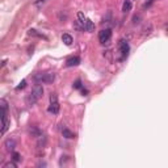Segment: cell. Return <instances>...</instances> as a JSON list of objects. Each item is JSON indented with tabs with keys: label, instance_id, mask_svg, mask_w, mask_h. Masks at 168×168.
<instances>
[{
	"label": "cell",
	"instance_id": "cell-1",
	"mask_svg": "<svg viewBox=\"0 0 168 168\" xmlns=\"http://www.w3.org/2000/svg\"><path fill=\"white\" fill-rule=\"evenodd\" d=\"M42 95H43V88H42V85H40V84H37V85H36L34 88L32 89L30 95L28 96V99H26L28 105H33V104H36V103H37L38 100H40L41 97H42Z\"/></svg>",
	"mask_w": 168,
	"mask_h": 168
},
{
	"label": "cell",
	"instance_id": "cell-2",
	"mask_svg": "<svg viewBox=\"0 0 168 168\" xmlns=\"http://www.w3.org/2000/svg\"><path fill=\"white\" fill-rule=\"evenodd\" d=\"M36 82L38 83H46V84H50L54 82L55 79V74L54 72H47V74H37L34 76Z\"/></svg>",
	"mask_w": 168,
	"mask_h": 168
},
{
	"label": "cell",
	"instance_id": "cell-3",
	"mask_svg": "<svg viewBox=\"0 0 168 168\" xmlns=\"http://www.w3.org/2000/svg\"><path fill=\"white\" fill-rule=\"evenodd\" d=\"M49 112L53 114H58V112H59V103H58V97L55 93H51V96H50Z\"/></svg>",
	"mask_w": 168,
	"mask_h": 168
},
{
	"label": "cell",
	"instance_id": "cell-4",
	"mask_svg": "<svg viewBox=\"0 0 168 168\" xmlns=\"http://www.w3.org/2000/svg\"><path fill=\"white\" fill-rule=\"evenodd\" d=\"M110 37H112V30L110 29H104L99 33V41L100 43H108L110 41Z\"/></svg>",
	"mask_w": 168,
	"mask_h": 168
},
{
	"label": "cell",
	"instance_id": "cell-5",
	"mask_svg": "<svg viewBox=\"0 0 168 168\" xmlns=\"http://www.w3.org/2000/svg\"><path fill=\"white\" fill-rule=\"evenodd\" d=\"M120 53H121V55H122V59L124 58H126L129 55V51H130V47H129V43L126 42L125 40H121L120 41Z\"/></svg>",
	"mask_w": 168,
	"mask_h": 168
},
{
	"label": "cell",
	"instance_id": "cell-6",
	"mask_svg": "<svg viewBox=\"0 0 168 168\" xmlns=\"http://www.w3.org/2000/svg\"><path fill=\"white\" fill-rule=\"evenodd\" d=\"M7 110H8V103H7V100L1 99V100H0V120H3L5 117Z\"/></svg>",
	"mask_w": 168,
	"mask_h": 168
},
{
	"label": "cell",
	"instance_id": "cell-7",
	"mask_svg": "<svg viewBox=\"0 0 168 168\" xmlns=\"http://www.w3.org/2000/svg\"><path fill=\"white\" fill-rule=\"evenodd\" d=\"M80 63V58L79 57H71L66 61V66L67 67H74V66H78Z\"/></svg>",
	"mask_w": 168,
	"mask_h": 168
},
{
	"label": "cell",
	"instance_id": "cell-8",
	"mask_svg": "<svg viewBox=\"0 0 168 168\" xmlns=\"http://www.w3.org/2000/svg\"><path fill=\"white\" fill-rule=\"evenodd\" d=\"M62 42L66 45V46H70V45H72L74 40H72V37L68 34V33H64V34L62 36Z\"/></svg>",
	"mask_w": 168,
	"mask_h": 168
},
{
	"label": "cell",
	"instance_id": "cell-9",
	"mask_svg": "<svg viewBox=\"0 0 168 168\" xmlns=\"http://www.w3.org/2000/svg\"><path fill=\"white\" fill-rule=\"evenodd\" d=\"M84 29H85L87 32H89V33L95 32V24H93V22H92L91 20H88V19H87V20H85V24H84Z\"/></svg>",
	"mask_w": 168,
	"mask_h": 168
},
{
	"label": "cell",
	"instance_id": "cell-10",
	"mask_svg": "<svg viewBox=\"0 0 168 168\" xmlns=\"http://www.w3.org/2000/svg\"><path fill=\"white\" fill-rule=\"evenodd\" d=\"M131 11V1L130 0H125L124 4H122V12L124 13H127Z\"/></svg>",
	"mask_w": 168,
	"mask_h": 168
},
{
	"label": "cell",
	"instance_id": "cell-11",
	"mask_svg": "<svg viewBox=\"0 0 168 168\" xmlns=\"http://www.w3.org/2000/svg\"><path fill=\"white\" fill-rule=\"evenodd\" d=\"M5 147H7V150H8V151H12L13 148L16 147V142H15V139H7V141H5Z\"/></svg>",
	"mask_w": 168,
	"mask_h": 168
},
{
	"label": "cell",
	"instance_id": "cell-12",
	"mask_svg": "<svg viewBox=\"0 0 168 168\" xmlns=\"http://www.w3.org/2000/svg\"><path fill=\"white\" fill-rule=\"evenodd\" d=\"M8 126H9V121L7 120V117H4V118H3V127H1V130H0V137L8 130Z\"/></svg>",
	"mask_w": 168,
	"mask_h": 168
},
{
	"label": "cell",
	"instance_id": "cell-13",
	"mask_svg": "<svg viewBox=\"0 0 168 168\" xmlns=\"http://www.w3.org/2000/svg\"><path fill=\"white\" fill-rule=\"evenodd\" d=\"M62 134H63L64 138H67V139H72V138H75V134L72 133V131H70L68 129H66V127H64L63 130H62Z\"/></svg>",
	"mask_w": 168,
	"mask_h": 168
},
{
	"label": "cell",
	"instance_id": "cell-14",
	"mask_svg": "<svg viewBox=\"0 0 168 168\" xmlns=\"http://www.w3.org/2000/svg\"><path fill=\"white\" fill-rule=\"evenodd\" d=\"M78 19H79V22H80V24H82V26L84 28V24H85V20H87V19L84 17V15H83L82 12H79V13H78Z\"/></svg>",
	"mask_w": 168,
	"mask_h": 168
},
{
	"label": "cell",
	"instance_id": "cell-15",
	"mask_svg": "<svg viewBox=\"0 0 168 168\" xmlns=\"http://www.w3.org/2000/svg\"><path fill=\"white\" fill-rule=\"evenodd\" d=\"M28 34H29V36H36V37H43V36H42V34H40V33H38V32H37V30H36V29H30V30H29V33H28Z\"/></svg>",
	"mask_w": 168,
	"mask_h": 168
},
{
	"label": "cell",
	"instance_id": "cell-16",
	"mask_svg": "<svg viewBox=\"0 0 168 168\" xmlns=\"http://www.w3.org/2000/svg\"><path fill=\"white\" fill-rule=\"evenodd\" d=\"M25 87H26V80H22V82L19 84L17 87H16V89H17V91H20V89H24Z\"/></svg>",
	"mask_w": 168,
	"mask_h": 168
},
{
	"label": "cell",
	"instance_id": "cell-17",
	"mask_svg": "<svg viewBox=\"0 0 168 168\" xmlns=\"http://www.w3.org/2000/svg\"><path fill=\"white\" fill-rule=\"evenodd\" d=\"M155 1H156V0H146V1H145V4H143V8H148L151 4H154Z\"/></svg>",
	"mask_w": 168,
	"mask_h": 168
},
{
	"label": "cell",
	"instance_id": "cell-18",
	"mask_svg": "<svg viewBox=\"0 0 168 168\" xmlns=\"http://www.w3.org/2000/svg\"><path fill=\"white\" fill-rule=\"evenodd\" d=\"M16 163H13V162H9V163H5L4 164V168H16Z\"/></svg>",
	"mask_w": 168,
	"mask_h": 168
},
{
	"label": "cell",
	"instance_id": "cell-19",
	"mask_svg": "<svg viewBox=\"0 0 168 168\" xmlns=\"http://www.w3.org/2000/svg\"><path fill=\"white\" fill-rule=\"evenodd\" d=\"M74 88H76V89H80V88H82V82H80V80H76V82H75V84H74Z\"/></svg>",
	"mask_w": 168,
	"mask_h": 168
},
{
	"label": "cell",
	"instance_id": "cell-20",
	"mask_svg": "<svg viewBox=\"0 0 168 168\" xmlns=\"http://www.w3.org/2000/svg\"><path fill=\"white\" fill-rule=\"evenodd\" d=\"M13 159H15L16 162L21 160V158H20V154H17V152H13Z\"/></svg>",
	"mask_w": 168,
	"mask_h": 168
},
{
	"label": "cell",
	"instance_id": "cell-21",
	"mask_svg": "<svg viewBox=\"0 0 168 168\" xmlns=\"http://www.w3.org/2000/svg\"><path fill=\"white\" fill-rule=\"evenodd\" d=\"M40 1H45V0H40Z\"/></svg>",
	"mask_w": 168,
	"mask_h": 168
}]
</instances>
